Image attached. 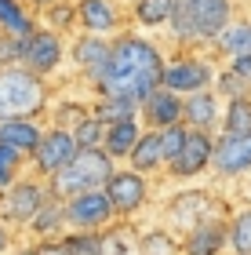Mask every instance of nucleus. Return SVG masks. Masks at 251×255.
<instances>
[{
  "instance_id": "1",
  "label": "nucleus",
  "mask_w": 251,
  "mask_h": 255,
  "mask_svg": "<svg viewBox=\"0 0 251 255\" xmlns=\"http://www.w3.org/2000/svg\"><path fill=\"white\" fill-rule=\"evenodd\" d=\"M161 73L164 55L153 40L139 37V33H117L109 40V62L91 88L98 99H128L139 106L150 91L161 88Z\"/></svg>"
},
{
  "instance_id": "2",
  "label": "nucleus",
  "mask_w": 251,
  "mask_h": 255,
  "mask_svg": "<svg viewBox=\"0 0 251 255\" xmlns=\"http://www.w3.org/2000/svg\"><path fill=\"white\" fill-rule=\"evenodd\" d=\"M48 80L22 66H0V121L7 117H40L48 110Z\"/></svg>"
},
{
  "instance_id": "3",
  "label": "nucleus",
  "mask_w": 251,
  "mask_h": 255,
  "mask_svg": "<svg viewBox=\"0 0 251 255\" xmlns=\"http://www.w3.org/2000/svg\"><path fill=\"white\" fill-rule=\"evenodd\" d=\"M113 168H117V160L106 149H77V157L59 175L48 179V193L66 201V197H77V193H87V190H102L106 179L113 175Z\"/></svg>"
},
{
  "instance_id": "4",
  "label": "nucleus",
  "mask_w": 251,
  "mask_h": 255,
  "mask_svg": "<svg viewBox=\"0 0 251 255\" xmlns=\"http://www.w3.org/2000/svg\"><path fill=\"white\" fill-rule=\"evenodd\" d=\"M66 62V40H62V33H55L48 26H37L29 33V37H22V59L18 66L22 69H29V73H37V77H55L62 69Z\"/></svg>"
},
{
  "instance_id": "5",
  "label": "nucleus",
  "mask_w": 251,
  "mask_h": 255,
  "mask_svg": "<svg viewBox=\"0 0 251 255\" xmlns=\"http://www.w3.org/2000/svg\"><path fill=\"white\" fill-rule=\"evenodd\" d=\"M211 80H215V69H211V62L204 59V55H197V51H182V55H175V59H164L161 88L175 91V95H182V99L193 95V91L211 88Z\"/></svg>"
},
{
  "instance_id": "6",
  "label": "nucleus",
  "mask_w": 251,
  "mask_h": 255,
  "mask_svg": "<svg viewBox=\"0 0 251 255\" xmlns=\"http://www.w3.org/2000/svg\"><path fill=\"white\" fill-rule=\"evenodd\" d=\"M73 157H77V138H73V131H70V128L51 124V128H44L37 149L29 153V168H33V175H37V179L48 182L51 175H59Z\"/></svg>"
},
{
  "instance_id": "7",
  "label": "nucleus",
  "mask_w": 251,
  "mask_h": 255,
  "mask_svg": "<svg viewBox=\"0 0 251 255\" xmlns=\"http://www.w3.org/2000/svg\"><path fill=\"white\" fill-rule=\"evenodd\" d=\"M44 201H48V182L44 179H18L15 186L0 193V219L11 230H26Z\"/></svg>"
},
{
  "instance_id": "8",
  "label": "nucleus",
  "mask_w": 251,
  "mask_h": 255,
  "mask_svg": "<svg viewBox=\"0 0 251 255\" xmlns=\"http://www.w3.org/2000/svg\"><path fill=\"white\" fill-rule=\"evenodd\" d=\"M102 193L109 197V208L117 219H128L135 212H142L146 197H150V179L135 168H113V175L106 179Z\"/></svg>"
},
{
  "instance_id": "9",
  "label": "nucleus",
  "mask_w": 251,
  "mask_h": 255,
  "mask_svg": "<svg viewBox=\"0 0 251 255\" xmlns=\"http://www.w3.org/2000/svg\"><path fill=\"white\" fill-rule=\"evenodd\" d=\"M62 208H66V230H106L113 219H117L113 208H109V197L102 190L66 197Z\"/></svg>"
},
{
  "instance_id": "10",
  "label": "nucleus",
  "mask_w": 251,
  "mask_h": 255,
  "mask_svg": "<svg viewBox=\"0 0 251 255\" xmlns=\"http://www.w3.org/2000/svg\"><path fill=\"white\" fill-rule=\"evenodd\" d=\"M211 149H215V135L189 128L182 149L175 153V160L167 164V175L171 179H197L204 168H211Z\"/></svg>"
},
{
  "instance_id": "11",
  "label": "nucleus",
  "mask_w": 251,
  "mask_h": 255,
  "mask_svg": "<svg viewBox=\"0 0 251 255\" xmlns=\"http://www.w3.org/2000/svg\"><path fill=\"white\" fill-rule=\"evenodd\" d=\"M233 22V0H193V33L189 48L197 44H215L219 33Z\"/></svg>"
},
{
  "instance_id": "12",
  "label": "nucleus",
  "mask_w": 251,
  "mask_h": 255,
  "mask_svg": "<svg viewBox=\"0 0 251 255\" xmlns=\"http://www.w3.org/2000/svg\"><path fill=\"white\" fill-rule=\"evenodd\" d=\"M128 15L120 11L117 0H77V26L95 37H117L124 33Z\"/></svg>"
},
{
  "instance_id": "13",
  "label": "nucleus",
  "mask_w": 251,
  "mask_h": 255,
  "mask_svg": "<svg viewBox=\"0 0 251 255\" xmlns=\"http://www.w3.org/2000/svg\"><path fill=\"white\" fill-rule=\"evenodd\" d=\"M211 171L222 179H237L251 171V135H219L211 149Z\"/></svg>"
},
{
  "instance_id": "14",
  "label": "nucleus",
  "mask_w": 251,
  "mask_h": 255,
  "mask_svg": "<svg viewBox=\"0 0 251 255\" xmlns=\"http://www.w3.org/2000/svg\"><path fill=\"white\" fill-rule=\"evenodd\" d=\"M109 40L113 37H95V33H81V37L73 40L70 48V59L77 66V73H81L87 84H95L102 77V69L109 62Z\"/></svg>"
},
{
  "instance_id": "15",
  "label": "nucleus",
  "mask_w": 251,
  "mask_h": 255,
  "mask_svg": "<svg viewBox=\"0 0 251 255\" xmlns=\"http://www.w3.org/2000/svg\"><path fill=\"white\" fill-rule=\"evenodd\" d=\"M230 245V223L222 219H200L182 237V255H219Z\"/></svg>"
},
{
  "instance_id": "16",
  "label": "nucleus",
  "mask_w": 251,
  "mask_h": 255,
  "mask_svg": "<svg viewBox=\"0 0 251 255\" xmlns=\"http://www.w3.org/2000/svg\"><path fill=\"white\" fill-rule=\"evenodd\" d=\"M139 117H142L146 128H153V131L182 124V95H175V91H167V88L150 91V95L139 102Z\"/></svg>"
},
{
  "instance_id": "17",
  "label": "nucleus",
  "mask_w": 251,
  "mask_h": 255,
  "mask_svg": "<svg viewBox=\"0 0 251 255\" xmlns=\"http://www.w3.org/2000/svg\"><path fill=\"white\" fill-rule=\"evenodd\" d=\"M40 135H44V124L37 117H7V121H0V146L18 149V153H26V157L37 149Z\"/></svg>"
},
{
  "instance_id": "18",
  "label": "nucleus",
  "mask_w": 251,
  "mask_h": 255,
  "mask_svg": "<svg viewBox=\"0 0 251 255\" xmlns=\"http://www.w3.org/2000/svg\"><path fill=\"white\" fill-rule=\"evenodd\" d=\"M219 95L215 91H193V95L182 99V124L186 128H197V131H211L219 124Z\"/></svg>"
},
{
  "instance_id": "19",
  "label": "nucleus",
  "mask_w": 251,
  "mask_h": 255,
  "mask_svg": "<svg viewBox=\"0 0 251 255\" xmlns=\"http://www.w3.org/2000/svg\"><path fill=\"white\" fill-rule=\"evenodd\" d=\"M139 135H142L139 117H131V121H117V124H106L102 149H106L113 160H128V153L135 149V142H139Z\"/></svg>"
},
{
  "instance_id": "20",
  "label": "nucleus",
  "mask_w": 251,
  "mask_h": 255,
  "mask_svg": "<svg viewBox=\"0 0 251 255\" xmlns=\"http://www.w3.org/2000/svg\"><path fill=\"white\" fill-rule=\"evenodd\" d=\"M37 26H40L37 11L26 0H0V33H7V37H29Z\"/></svg>"
},
{
  "instance_id": "21",
  "label": "nucleus",
  "mask_w": 251,
  "mask_h": 255,
  "mask_svg": "<svg viewBox=\"0 0 251 255\" xmlns=\"http://www.w3.org/2000/svg\"><path fill=\"white\" fill-rule=\"evenodd\" d=\"M128 168L142 171V175H150V171L164 168V149H161V131H153V128H142L139 142L135 149L128 153Z\"/></svg>"
},
{
  "instance_id": "22",
  "label": "nucleus",
  "mask_w": 251,
  "mask_h": 255,
  "mask_svg": "<svg viewBox=\"0 0 251 255\" xmlns=\"http://www.w3.org/2000/svg\"><path fill=\"white\" fill-rule=\"evenodd\" d=\"M29 234L33 237H62L66 234V208H62V201L55 193H48V201H44L40 208H37V215L29 219Z\"/></svg>"
},
{
  "instance_id": "23",
  "label": "nucleus",
  "mask_w": 251,
  "mask_h": 255,
  "mask_svg": "<svg viewBox=\"0 0 251 255\" xmlns=\"http://www.w3.org/2000/svg\"><path fill=\"white\" fill-rule=\"evenodd\" d=\"M211 48L222 51L226 59H251V18L248 22H230Z\"/></svg>"
},
{
  "instance_id": "24",
  "label": "nucleus",
  "mask_w": 251,
  "mask_h": 255,
  "mask_svg": "<svg viewBox=\"0 0 251 255\" xmlns=\"http://www.w3.org/2000/svg\"><path fill=\"white\" fill-rule=\"evenodd\" d=\"M226 135H251V95L226 99V113L219 117Z\"/></svg>"
},
{
  "instance_id": "25",
  "label": "nucleus",
  "mask_w": 251,
  "mask_h": 255,
  "mask_svg": "<svg viewBox=\"0 0 251 255\" xmlns=\"http://www.w3.org/2000/svg\"><path fill=\"white\" fill-rule=\"evenodd\" d=\"M37 22H40V26H48V29H55V33L73 29L77 26V0H55V4L40 7L37 11Z\"/></svg>"
},
{
  "instance_id": "26",
  "label": "nucleus",
  "mask_w": 251,
  "mask_h": 255,
  "mask_svg": "<svg viewBox=\"0 0 251 255\" xmlns=\"http://www.w3.org/2000/svg\"><path fill=\"white\" fill-rule=\"evenodd\" d=\"M62 241L70 255H106V234L102 230H66Z\"/></svg>"
},
{
  "instance_id": "27",
  "label": "nucleus",
  "mask_w": 251,
  "mask_h": 255,
  "mask_svg": "<svg viewBox=\"0 0 251 255\" xmlns=\"http://www.w3.org/2000/svg\"><path fill=\"white\" fill-rule=\"evenodd\" d=\"M131 18L146 29L167 26L171 18V0H131Z\"/></svg>"
},
{
  "instance_id": "28",
  "label": "nucleus",
  "mask_w": 251,
  "mask_h": 255,
  "mask_svg": "<svg viewBox=\"0 0 251 255\" xmlns=\"http://www.w3.org/2000/svg\"><path fill=\"white\" fill-rule=\"evenodd\" d=\"M91 113L102 121V124H117V121H131L139 117V106L128 99H98L95 95V106H91Z\"/></svg>"
},
{
  "instance_id": "29",
  "label": "nucleus",
  "mask_w": 251,
  "mask_h": 255,
  "mask_svg": "<svg viewBox=\"0 0 251 255\" xmlns=\"http://www.w3.org/2000/svg\"><path fill=\"white\" fill-rule=\"evenodd\" d=\"M171 37H175L182 48H189V33H193V0H171Z\"/></svg>"
},
{
  "instance_id": "30",
  "label": "nucleus",
  "mask_w": 251,
  "mask_h": 255,
  "mask_svg": "<svg viewBox=\"0 0 251 255\" xmlns=\"http://www.w3.org/2000/svg\"><path fill=\"white\" fill-rule=\"evenodd\" d=\"M26 164H29V157H26V153H18V149L0 146V193H4L7 186H15V182L22 179Z\"/></svg>"
},
{
  "instance_id": "31",
  "label": "nucleus",
  "mask_w": 251,
  "mask_h": 255,
  "mask_svg": "<svg viewBox=\"0 0 251 255\" xmlns=\"http://www.w3.org/2000/svg\"><path fill=\"white\" fill-rule=\"evenodd\" d=\"M73 138H77V149H102V135H106V124H102L95 113H87L81 124L70 128Z\"/></svg>"
},
{
  "instance_id": "32",
  "label": "nucleus",
  "mask_w": 251,
  "mask_h": 255,
  "mask_svg": "<svg viewBox=\"0 0 251 255\" xmlns=\"http://www.w3.org/2000/svg\"><path fill=\"white\" fill-rule=\"evenodd\" d=\"M230 248L233 255H251V208L230 219Z\"/></svg>"
},
{
  "instance_id": "33",
  "label": "nucleus",
  "mask_w": 251,
  "mask_h": 255,
  "mask_svg": "<svg viewBox=\"0 0 251 255\" xmlns=\"http://www.w3.org/2000/svg\"><path fill=\"white\" fill-rule=\"evenodd\" d=\"M139 255H182V245L167 230H150V234L139 241Z\"/></svg>"
},
{
  "instance_id": "34",
  "label": "nucleus",
  "mask_w": 251,
  "mask_h": 255,
  "mask_svg": "<svg viewBox=\"0 0 251 255\" xmlns=\"http://www.w3.org/2000/svg\"><path fill=\"white\" fill-rule=\"evenodd\" d=\"M186 124H171V128H161V149H164V164H171L175 160V153L182 149V142H186Z\"/></svg>"
},
{
  "instance_id": "35",
  "label": "nucleus",
  "mask_w": 251,
  "mask_h": 255,
  "mask_svg": "<svg viewBox=\"0 0 251 255\" xmlns=\"http://www.w3.org/2000/svg\"><path fill=\"white\" fill-rule=\"evenodd\" d=\"M215 84H219V91H222L226 99H241V95H251V84H244V80L237 77V73H233L230 66H226L222 73L215 77Z\"/></svg>"
},
{
  "instance_id": "36",
  "label": "nucleus",
  "mask_w": 251,
  "mask_h": 255,
  "mask_svg": "<svg viewBox=\"0 0 251 255\" xmlns=\"http://www.w3.org/2000/svg\"><path fill=\"white\" fill-rule=\"evenodd\" d=\"M87 113H91V106H81V102H66V106L55 110V121H51V124H59V128H73V124H81Z\"/></svg>"
},
{
  "instance_id": "37",
  "label": "nucleus",
  "mask_w": 251,
  "mask_h": 255,
  "mask_svg": "<svg viewBox=\"0 0 251 255\" xmlns=\"http://www.w3.org/2000/svg\"><path fill=\"white\" fill-rule=\"evenodd\" d=\"M18 59H22V37L0 33V66H18Z\"/></svg>"
},
{
  "instance_id": "38",
  "label": "nucleus",
  "mask_w": 251,
  "mask_h": 255,
  "mask_svg": "<svg viewBox=\"0 0 251 255\" xmlns=\"http://www.w3.org/2000/svg\"><path fill=\"white\" fill-rule=\"evenodd\" d=\"M33 255H70V252H66L62 237H44V241H33Z\"/></svg>"
},
{
  "instance_id": "39",
  "label": "nucleus",
  "mask_w": 251,
  "mask_h": 255,
  "mask_svg": "<svg viewBox=\"0 0 251 255\" xmlns=\"http://www.w3.org/2000/svg\"><path fill=\"white\" fill-rule=\"evenodd\" d=\"M230 69L244 80V84H251V59H230Z\"/></svg>"
},
{
  "instance_id": "40",
  "label": "nucleus",
  "mask_w": 251,
  "mask_h": 255,
  "mask_svg": "<svg viewBox=\"0 0 251 255\" xmlns=\"http://www.w3.org/2000/svg\"><path fill=\"white\" fill-rule=\"evenodd\" d=\"M11 245H15V237H11V226L4 223V219H0V255H7Z\"/></svg>"
},
{
  "instance_id": "41",
  "label": "nucleus",
  "mask_w": 251,
  "mask_h": 255,
  "mask_svg": "<svg viewBox=\"0 0 251 255\" xmlns=\"http://www.w3.org/2000/svg\"><path fill=\"white\" fill-rule=\"evenodd\" d=\"M11 255H33V245H22V248H11Z\"/></svg>"
}]
</instances>
